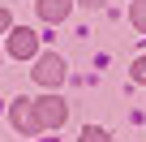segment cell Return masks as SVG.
<instances>
[{
	"mask_svg": "<svg viewBox=\"0 0 146 142\" xmlns=\"http://www.w3.org/2000/svg\"><path fill=\"white\" fill-rule=\"evenodd\" d=\"M129 17H133V26L146 35V0H133V13H129Z\"/></svg>",
	"mask_w": 146,
	"mask_h": 142,
	"instance_id": "obj_7",
	"label": "cell"
},
{
	"mask_svg": "<svg viewBox=\"0 0 146 142\" xmlns=\"http://www.w3.org/2000/svg\"><path fill=\"white\" fill-rule=\"evenodd\" d=\"M69 5H73V0H39V17L43 22H64L69 17Z\"/></svg>",
	"mask_w": 146,
	"mask_h": 142,
	"instance_id": "obj_5",
	"label": "cell"
},
{
	"mask_svg": "<svg viewBox=\"0 0 146 142\" xmlns=\"http://www.w3.org/2000/svg\"><path fill=\"white\" fill-rule=\"evenodd\" d=\"M82 142H112V133L99 129V125H86V129H82Z\"/></svg>",
	"mask_w": 146,
	"mask_h": 142,
	"instance_id": "obj_6",
	"label": "cell"
},
{
	"mask_svg": "<svg viewBox=\"0 0 146 142\" xmlns=\"http://www.w3.org/2000/svg\"><path fill=\"white\" fill-rule=\"evenodd\" d=\"M9 116H13V125H17L22 133H39V129H43L39 108H35L30 99H13V103H9Z\"/></svg>",
	"mask_w": 146,
	"mask_h": 142,
	"instance_id": "obj_1",
	"label": "cell"
},
{
	"mask_svg": "<svg viewBox=\"0 0 146 142\" xmlns=\"http://www.w3.org/2000/svg\"><path fill=\"white\" fill-rule=\"evenodd\" d=\"M133 82H146V56L133 60Z\"/></svg>",
	"mask_w": 146,
	"mask_h": 142,
	"instance_id": "obj_8",
	"label": "cell"
},
{
	"mask_svg": "<svg viewBox=\"0 0 146 142\" xmlns=\"http://www.w3.org/2000/svg\"><path fill=\"white\" fill-rule=\"evenodd\" d=\"M35 43H39L35 30H26V26L9 30V56H13V60H30V56H35Z\"/></svg>",
	"mask_w": 146,
	"mask_h": 142,
	"instance_id": "obj_3",
	"label": "cell"
},
{
	"mask_svg": "<svg viewBox=\"0 0 146 142\" xmlns=\"http://www.w3.org/2000/svg\"><path fill=\"white\" fill-rule=\"evenodd\" d=\"M82 5H103V0H82Z\"/></svg>",
	"mask_w": 146,
	"mask_h": 142,
	"instance_id": "obj_10",
	"label": "cell"
},
{
	"mask_svg": "<svg viewBox=\"0 0 146 142\" xmlns=\"http://www.w3.org/2000/svg\"><path fill=\"white\" fill-rule=\"evenodd\" d=\"M35 108H39V121H43V129H56V125H64V116H69L64 99H56V95H43Z\"/></svg>",
	"mask_w": 146,
	"mask_h": 142,
	"instance_id": "obj_4",
	"label": "cell"
},
{
	"mask_svg": "<svg viewBox=\"0 0 146 142\" xmlns=\"http://www.w3.org/2000/svg\"><path fill=\"white\" fill-rule=\"evenodd\" d=\"M35 82H39V86H60V82H64V60L52 56V52L39 56V60H35Z\"/></svg>",
	"mask_w": 146,
	"mask_h": 142,
	"instance_id": "obj_2",
	"label": "cell"
},
{
	"mask_svg": "<svg viewBox=\"0 0 146 142\" xmlns=\"http://www.w3.org/2000/svg\"><path fill=\"white\" fill-rule=\"evenodd\" d=\"M13 26V17H9V9H0V30H9Z\"/></svg>",
	"mask_w": 146,
	"mask_h": 142,
	"instance_id": "obj_9",
	"label": "cell"
}]
</instances>
